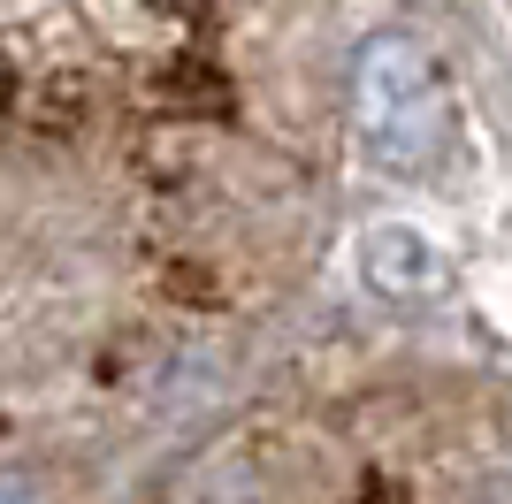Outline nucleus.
Masks as SVG:
<instances>
[{"label":"nucleus","mask_w":512,"mask_h":504,"mask_svg":"<svg viewBox=\"0 0 512 504\" xmlns=\"http://www.w3.org/2000/svg\"><path fill=\"white\" fill-rule=\"evenodd\" d=\"M459 504H512V466H482V474L459 489Z\"/></svg>","instance_id":"nucleus-3"},{"label":"nucleus","mask_w":512,"mask_h":504,"mask_svg":"<svg viewBox=\"0 0 512 504\" xmlns=\"http://www.w3.org/2000/svg\"><path fill=\"white\" fill-rule=\"evenodd\" d=\"M482 306L512 329V268H490V275H482Z\"/></svg>","instance_id":"nucleus-4"},{"label":"nucleus","mask_w":512,"mask_h":504,"mask_svg":"<svg viewBox=\"0 0 512 504\" xmlns=\"http://www.w3.org/2000/svg\"><path fill=\"white\" fill-rule=\"evenodd\" d=\"M360 283L390 306H428V298L451 291V245L428 222L383 214V222L360 230Z\"/></svg>","instance_id":"nucleus-2"},{"label":"nucleus","mask_w":512,"mask_h":504,"mask_svg":"<svg viewBox=\"0 0 512 504\" xmlns=\"http://www.w3.org/2000/svg\"><path fill=\"white\" fill-rule=\"evenodd\" d=\"M0 504H39V489L23 482L16 466H0Z\"/></svg>","instance_id":"nucleus-5"},{"label":"nucleus","mask_w":512,"mask_h":504,"mask_svg":"<svg viewBox=\"0 0 512 504\" xmlns=\"http://www.w3.org/2000/svg\"><path fill=\"white\" fill-rule=\"evenodd\" d=\"M352 123H360L367 153L390 168H428L451 138V100L444 77L428 62V46L406 31H375L352 69Z\"/></svg>","instance_id":"nucleus-1"}]
</instances>
